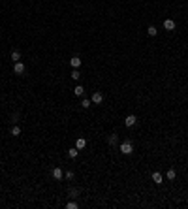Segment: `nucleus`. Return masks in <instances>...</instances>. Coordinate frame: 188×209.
Returning a JSON list of instances; mask_svg holds the SVG:
<instances>
[{"label": "nucleus", "mask_w": 188, "mask_h": 209, "mask_svg": "<svg viewBox=\"0 0 188 209\" xmlns=\"http://www.w3.org/2000/svg\"><path fill=\"white\" fill-rule=\"evenodd\" d=\"M90 104H92V102H90V100H87V98H85V100L81 102V108H85V109H89V108H90Z\"/></svg>", "instance_id": "obj_17"}, {"label": "nucleus", "mask_w": 188, "mask_h": 209, "mask_svg": "<svg viewBox=\"0 0 188 209\" xmlns=\"http://www.w3.org/2000/svg\"><path fill=\"white\" fill-rule=\"evenodd\" d=\"M70 64H72L73 68H79L81 66V59L79 57H72V59H70Z\"/></svg>", "instance_id": "obj_9"}, {"label": "nucleus", "mask_w": 188, "mask_h": 209, "mask_svg": "<svg viewBox=\"0 0 188 209\" xmlns=\"http://www.w3.org/2000/svg\"><path fill=\"white\" fill-rule=\"evenodd\" d=\"M75 147H77V149H85V147H87V140H83V138H77V141H75Z\"/></svg>", "instance_id": "obj_7"}, {"label": "nucleus", "mask_w": 188, "mask_h": 209, "mask_svg": "<svg viewBox=\"0 0 188 209\" xmlns=\"http://www.w3.org/2000/svg\"><path fill=\"white\" fill-rule=\"evenodd\" d=\"M13 72L17 73V75H23V73H25V64H23L21 60H19V62H15V64H13Z\"/></svg>", "instance_id": "obj_3"}, {"label": "nucleus", "mask_w": 188, "mask_h": 209, "mask_svg": "<svg viewBox=\"0 0 188 209\" xmlns=\"http://www.w3.org/2000/svg\"><path fill=\"white\" fill-rule=\"evenodd\" d=\"M102 100H103V94H102V92H92V98H90V102H92V104H102Z\"/></svg>", "instance_id": "obj_4"}, {"label": "nucleus", "mask_w": 188, "mask_h": 209, "mask_svg": "<svg viewBox=\"0 0 188 209\" xmlns=\"http://www.w3.org/2000/svg\"><path fill=\"white\" fill-rule=\"evenodd\" d=\"M72 79H75V81L79 79V70H77V68H73V72H72Z\"/></svg>", "instance_id": "obj_19"}, {"label": "nucleus", "mask_w": 188, "mask_h": 209, "mask_svg": "<svg viewBox=\"0 0 188 209\" xmlns=\"http://www.w3.org/2000/svg\"><path fill=\"white\" fill-rule=\"evenodd\" d=\"M11 136H21V128L13 126V128H11Z\"/></svg>", "instance_id": "obj_16"}, {"label": "nucleus", "mask_w": 188, "mask_h": 209, "mask_svg": "<svg viewBox=\"0 0 188 209\" xmlns=\"http://www.w3.org/2000/svg\"><path fill=\"white\" fill-rule=\"evenodd\" d=\"M77 194H79V190H77V188H70V196H73V198H75Z\"/></svg>", "instance_id": "obj_20"}, {"label": "nucleus", "mask_w": 188, "mask_h": 209, "mask_svg": "<svg viewBox=\"0 0 188 209\" xmlns=\"http://www.w3.org/2000/svg\"><path fill=\"white\" fill-rule=\"evenodd\" d=\"M77 155H79V149H77V147L68 149V156H70V158H77Z\"/></svg>", "instance_id": "obj_10"}, {"label": "nucleus", "mask_w": 188, "mask_h": 209, "mask_svg": "<svg viewBox=\"0 0 188 209\" xmlns=\"http://www.w3.org/2000/svg\"><path fill=\"white\" fill-rule=\"evenodd\" d=\"M135 123H137V117H135V115H128V117L124 119V126H128V128H132Z\"/></svg>", "instance_id": "obj_2"}, {"label": "nucleus", "mask_w": 188, "mask_h": 209, "mask_svg": "<svg viewBox=\"0 0 188 209\" xmlns=\"http://www.w3.org/2000/svg\"><path fill=\"white\" fill-rule=\"evenodd\" d=\"M11 60L19 62V60H21V53H19V51H13V53H11Z\"/></svg>", "instance_id": "obj_13"}, {"label": "nucleus", "mask_w": 188, "mask_h": 209, "mask_svg": "<svg viewBox=\"0 0 188 209\" xmlns=\"http://www.w3.org/2000/svg\"><path fill=\"white\" fill-rule=\"evenodd\" d=\"M121 153H122V155H132V153H134V145H132V141H122V143H121Z\"/></svg>", "instance_id": "obj_1"}, {"label": "nucleus", "mask_w": 188, "mask_h": 209, "mask_svg": "<svg viewBox=\"0 0 188 209\" xmlns=\"http://www.w3.org/2000/svg\"><path fill=\"white\" fill-rule=\"evenodd\" d=\"M66 207H68V209H77L79 205H77L75 202H68V204H66Z\"/></svg>", "instance_id": "obj_18"}, {"label": "nucleus", "mask_w": 188, "mask_h": 209, "mask_svg": "<svg viewBox=\"0 0 188 209\" xmlns=\"http://www.w3.org/2000/svg\"><path fill=\"white\" fill-rule=\"evenodd\" d=\"M73 94H75V96H83V94H85V89H83L81 85H77L75 89H73Z\"/></svg>", "instance_id": "obj_11"}, {"label": "nucleus", "mask_w": 188, "mask_h": 209, "mask_svg": "<svg viewBox=\"0 0 188 209\" xmlns=\"http://www.w3.org/2000/svg\"><path fill=\"white\" fill-rule=\"evenodd\" d=\"M164 28H166V30H175V21L173 19H166V21H164Z\"/></svg>", "instance_id": "obj_6"}, {"label": "nucleus", "mask_w": 188, "mask_h": 209, "mask_svg": "<svg viewBox=\"0 0 188 209\" xmlns=\"http://www.w3.org/2000/svg\"><path fill=\"white\" fill-rule=\"evenodd\" d=\"M156 32H158L156 27H149L147 28V34H149V36H156Z\"/></svg>", "instance_id": "obj_15"}, {"label": "nucleus", "mask_w": 188, "mask_h": 209, "mask_svg": "<svg viewBox=\"0 0 188 209\" xmlns=\"http://www.w3.org/2000/svg\"><path fill=\"white\" fill-rule=\"evenodd\" d=\"M175 175H177V173H175V170H167V173H166V177L169 179V181H173V179H175Z\"/></svg>", "instance_id": "obj_14"}, {"label": "nucleus", "mask_w": 188, "mask_h": 209, "mask_svg": "<svg viewBox=\"0 0 188 209\" xmlns=\"http://www.w3.org/2000/svg\"><path fill=\"white\" fill-rule=\"evenodd\" d=\"M62 175H64V173H62V170H60V168H55L53 170V177L57 179V181H60V179H62Z\"/></svg>", "instance_id": "obj_8"}, {"label": "nucleus", "mask_w": 188, "mask_h": 209, "mask_svg": "<svg viewBox=\"0 0 188 209\" xmlns=\"http://www.w3.org/2000/svg\"><path fill=\"white\" fill-rule=\"evenodd\" d=\"M152 181L156 183V185H162V183H164V177H162V173H160V172H154V173H152Z\"/></svg>", "instance_id": "obj_5"}, {"label": "nucleus", "mask_w": 188, "mask_h": 209, "mask_svg": "<svg viewBox=\"0 0 188 209\" xmlns=\"http://www.w3.org/2000/svg\"><path fill=\"white\" fill-rule=\"evenodd\" d=\"M117 140H119V138H117V134H111V136L107 138V143H109V145H115Z\"/></svg>", "instance_id": "obj_12"}, {"label": "nucleus", "mask_w": 188, "mask_h": 209, "mask_svg": "<svg viewBox=\"0 0 188 209\" xmlns=\"http://www.w3.org/2000/svg\"><path fill=\"white\" fill-rule=\"evenodd\" d=\"M66 179H73V172H66Z\"/></svg>", "instance_id": "obj_21"}]
</instances>
